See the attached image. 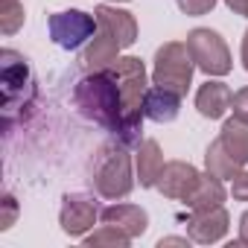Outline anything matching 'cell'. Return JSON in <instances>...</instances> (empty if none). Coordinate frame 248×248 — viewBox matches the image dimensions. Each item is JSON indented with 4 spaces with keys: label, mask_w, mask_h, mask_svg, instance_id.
I'll return each mask as SVG.
<instances>
[{
    "label": "cell",
    "mask_w": 248,
    "mask_h": 248,
    "mask_svg": "<svg viewBox=\"0 0 248 248\" xmlns=\"http://www.w3.org/2000/svg\"><path fill=\"white\" fill-rule=\"evenodd\" d=\"M73 102L82 117L91 123L102 126L111 132V138L123 146H140V132H143V120H129L126 105H123V93L111 70H96L85 73L76 88H73Z\"/></svg>",
    "instance_id": "obj_1"
},
{
    "label": "cell",
    "mask_w": 248,
    "mask_h": 248,
    "mask_svg": "<svg viewBox=\"0 0 248 248\" xmlns=\"http://www.w3.org/2000/svg\"><path fill=\"white\" fill-rule=\"evenodd\" d=\"M91 187L105 202H123L135 190V172H132V152L123 143H105L93 155L91 164Z\"/></svg>",
    "instance_id": "obj_2"
},
{
    "label": "cell",
    "mask_w": 248,
    "mask_h": 248,
    "mask_svg": "<svg viewBox=\"0 0 248 248\" xmlns=\"http://www.w3.org/2000/svg\"><path fill=\"white\" fill-rule=\"evenodd\" d=\"M0 67H3V76H0V91H3V126L12 129L15 114L32 108V102H35V79H32L27 56H21L18 50H9V47L0 53Z\"/></svg>",
    "instance_id": "obj_3"
},
{
    "label": "cell",
    "mask_w": 248,
    "mask_h": 248,
    "mask_svg": "<svg viewBox=\"0 0 248 248\" xmlns=\"http://www.w3.org/2000/svg\"><path fill=\"white\" fill-rule=\"evenodd\" d=\"M193 70H196V62L190 56L187 41H167L155 53L152 85H161V88H170V91L187 96V91L193 85Z\"/></svg>",
    "instance_id": "obj_4"
},
{
    "label": "cell",
    "mask_w": 248,
    "mask_h": 248,
    "mask_svg": "<svg viewBox=\"0 0 248 248\" xmlns=\"http://www.w3.org/2000/svg\"><path fill=\"white\" fill-rule=\"evenodd\" d=\"M187 47H190V56L196 62V70H202L207 79H219V76H228L231 67H233V59H231V50L225 44V38L210 30V27H196L187 32Z\"/></svg>",
    "instance_id": "obj_5"
},
{
    "label": "cell",
    "mask_w": 248,
    "mask_h": 248,
    "mask_svg": "<svg viewBox=\"0 0 248 248\" xmlns=\"http://www.w3.org/2000/svg\"><path fill=\"white\" fill-rule=\"evenodd\" d=\"M108 70H111V76L120 85L123 105H126V117L129 120H143V96L149 91L146 64L138 56H120Z\"/></svg>",
    "instance_id": "obj_6"
},
{
    "label": "cell",
    "mask_w": 248,
    "mask_h": 248,
    "mask_svg": "<svg viewBox=\"0 0 248 248\" xmlns=\"http://www.w3.org/2000/svg\"><path fill=\"white\" fill-rule=\"evenodd\" d=\"M96 30H99L96 15L82 12V9H64L47 18V32L53 44L62 50H79L82 44H88L96 35Z\"/></svg>",
    "instance_id": "obj_7"
},
{
    "label": "cell",
    "mask_w": 248,
    "mask_h": 248,
    "mask_svg": "<svg viewBox=\"0 0 248 248\" xmlns=\"http://www.w3.org/2000/svg\"><path fill=\"white\" fill-rule=\"evenodd\" d=\"M99 204L93 196L88 193H67L62 199V210H59V225L67 236H85L88 231H93L96 219H99Z\"/></svg>",
    "instance_id": "obj_8"
},
{
    "label": "cell",
    "mask_w": 248,
    "mask_h": 248,
    "mask_svg": "<svg viewBox=\"0 0 248 248\" xmlns=\"http://www.w3.org/2000/svg\"><path fill=\"white\" fill-rule=\"evenodd\" d=\"M93 15H96L99 30H105L123 50L132 47V44L138 41V21H135L132 12L117 9V6H111V3H99V6L93 9Z\"/></svg>",
    "instance_id": "obj_9"
},
{
    "label": "cell",
    "mask_w": 248,
    "mask_h": 248,
    "mask_svg": "<svg viewBox=\"0 0 248 248\" xmlns=\"http://www.w3.org/2000/svg\"><path fill=\"white\" fill-rule=\"evenodd\" d=\"M228 228H231V216H228L225 204H222V207H213V210H199V213H193V219L187 222V233H190V239L199 242V245L222 242L225 233H228Z\"/></svg>",
    "instance_id": "obj_10"
},
{
    "label": "cell",
    "mask_w": 248,
    "mask_h": 248,
    "mask_svg": "<svg viewBox=\"0 0 248 248\" xmlns=\"http://www.w3.org/2000/svg\"><path fill=\"white\" fill-rule=\"evenodd\" d=\"M199 175H202V172H199L190 161H167V164H164V172H161V178H158V190H161L167 199L184 202V199L193 193Z\"/></svg>",
    "instance_id": "obj_11"
},
{
    "label": "cell",
    "mask_w": 248,
    "mask_h": 248,
    "mask_svg": "<svg viewBox=\"0 0 248 248\" xmlns=\"http://www.w3.org/2000/svg\"><path fill=\"white\" fill-rule=\"evenodd\" d=\"M120 44L105 32V30H96V35L85 44L82 56H79V64L85 73H96V70H108L117 59H120Z\"/></svg>",
    "instance_id": "obj_12"
},
{
    "label": "cell",
    "mask_w": 248,
    "mask_h": 248,
    "mask_svg": "<svg viewBox=\"0 0 248 248\" xmlns=\"http://www.w3.org/2000/svg\"><path fill=\"white\" fill-rule=\"evenodd\" d=\"M99 219L108 222V225H114V228H120V231H126L132 239L143 236L146 228H149V213L143 207H138V204H129V202H114V204H108L99 213Z\"/></svg>",
    "instance_id": "obj_13"
},
{
    "label": "cell",
    "mask_w": 248,
    "mask_h": 248,
    "mask_svg": "<svg viewBox=\"0 0 248 248\" xmlns=\"http://www.w3.org/2000/svg\"><path fill=\"white\" fill-rule=\"evenodd\" d=\"M231 102H233V91L219 79H207L196 91V108L204 120H222L231 111Z\"/></svg>",
    "instance_id": "obj_14"
},
{
    "label": "cell",
    "mask_w": 248,
    "mask_h": 248,
    "mask_svg": "<svg viewBox=\"0 0 248 248\" xmlns=\"http://www.w3.org/2000/svg\"><path fill=\"white\" fill-rule=\"evenodd\" d=\"M181 93L170 91V88H161V85H152L143 96V117L155 120V123H172L181 111Z\"/></svg>",
    "instance_id": "obj_15"
},
{
    "label": "cell",
    "mask_w": 248,
    "mask_h": 248,
    "mask_svg": "<svg viewBox=\"0 0 248 248\" xmlns=\"http://www.w3.org/2000/svg\"><path fill=\"white\" fill-rule=\"evenodd\" d=\"M135 172L143 190L158 187V178L164 172V152L158 140H140L138 152H135Z\"/></svg>",
    "instance_id": "obj_16"
},
{
    "label": "cell",
    "mask_w": 248,
    "mask_h": 248,
    "mask_svg": "<svg viewBox=\"0 0 248 248\" xmlns=\"http://www.w3.org/2000/svg\"><path fill=\"white\" fill-rule=\"evenodd\" d=\"M225 199H228L225 181H222V178H216V175H210V172H202V175H199V181H196V187H193V193L184 199V204H187L193 213H199V210L222 207V204H225Z\"/></svg>",
    "instance_id": "obj_17"
},
{
    "label": "cell",
    "mask_w": 248,
    "mask_h": 248,
    "mask_svg": "<svg viewBox=\"0 0 248 248\" xmlns=\"http://www.w3.org/2000/svg\"><path fill=\"white\" fill-rule=\"evenodd\" d=\"M219 140H222L225 149L233 155V161H239L242 167H248V123H245V120H239L236 114L228 117V120L222 123Z\"/></svg>",
    "instance_id": "obj_18"
},
{
    "label": "cell",
    "mask_w": 248,
    "mask_h": 248,
    "mask_svg": "<svg viewBox=\"0 0 248 248\" xmlns=\"http://www.w3.org/2000/svg\"><path fill=\"white\" fill-rule=\"evenodd\" d=\"M239 170H242V164L239 161H233V155L225 149V143L216 138L210 146H207V152H204V172H210V175H216V178H222V181H233L236 175H239Z\"/></svg>",
    "instance_id": "obj_19"
},
{
    "label": "cell",
    "mask_w": 248,
    "mask_h": 248,
    "mask_svg": "<svg viewBox=\"0 0 248 248\" xmlns=\"http://www.w3.org/2000/svg\"><path fill=\"white\" fill-rule=\"evenodd\" d=\"M82 242H85V245H117V248H126V245L132 242V236H129L126 231H120V228L102 222L99 228H93L91 233H85Z\"/></svg>",
    "instance_id": "obj_20"
},
{
    "label": "cell",
    "mask_w": 248,
    "mask_h": 248,
    "mask_svg": "<svg viewBox=\"0 0 248 248\" xmlns=\"http://www.w3.org/2000/svg\"><path fill=\"white\" fill-rule=\"evenodd\" d=\"M27 21V12H24V3L21 0H0V32L6 38L15 35Z\"/></svg>",
    "instance_id": "obj_21"
},
{
    "label": "cell",
    "mask_w": 248,
    "mask_h": 248,
    "mask_svg": "<svg viewBox=\"0 0 248 248\" xmlns=\"http://www.w3.org/2000/svg\"><path fill=\"white\" fill-rule=\"evenodd\" d=\"M175 3H178V9H181L184 15L202 18V15H207V12H213V6L219 3V0H175Z\"/></svg>",
    "instance_id": "obj_22"
},
{
    "label": "cell",
    "mask_w": 248,
    "mask_h": 248,
    "mask_svg": "<svg viewBox=\"0 0 248 248\" xmlns=\"http://www.w3.org/2000/svg\"><path fill=\"white\" fill-rule=\"evenodd\" d=\"M3 219H0V231H9L12 225H15V216H18V202H15V196L12 193H3Z\"/></svg>",
    "instance_id": "obj_23"
},
{
    "label": "cell",
    "mask_w": 248,
    "mask_h": 248,
    "mask_svg": "<svg viewBox=\"0 0 248 248\" xmlns=\"http://www.w3.org/2000/svg\"><path fill=\"white\" fill-rule=\"evenodd\" d=\"M231 196L236 202H248V167H242L239 175L231 181Z\"/></svg>",
    "instance_id": "obj_24"
},
{
    "label": "cell",
    "mask_w": 248,
    "mask_h": 248,
    "mask_svg": "<svg viewBox=\"0 0 248 248\" xmlns=\"http://www.w3.org/2000/svg\"><path fill=\"white\" fill-rule=\"evenodd\" d=\"M231 111H233V114H236L239 120H245V123H248V88H239V91L233 93Z\"/></svg>",
    "instance_id": "obj_25"
},
{
    "label": "cell",
    "mask_w": 248,
    "mask_h": 248,
    "mask_svg": "<svg viewBox=\"0 0 248 248\" xmlns=\"http://www.w3.org/2000/svg\"><path fill=\"white\" fill-rule=\"evenodd\" d=\"M190 242H193L190 233H187V236H161V239H158V248H167V245H184V248H187Z\"/></svg>",
    "instance_id": "obj_26"
},
{
    "label": "cell",
    "mask_w": 248,
    "mask_h": 248,
    "mask_svg": "<svg viewBox=\"0 0 248 248\" xmlns=\"http://www.w3.org/2000/svg\"><path fill=\"white\" fill-rule=\"evenodd\" d=\"M225 6H228L233 15H242V18H248V0H225Z\"/></svg>",
    "instance_id": "obj_27"
},
{
    "label": "cell",
    "mask_w": 248,
    "mask_h": 248,
    "mask_svg": "<svg viewBox=\"0 0 248 248\" xmlns=\"http://www.w3.org/2000/svg\"><path fill=\"white\" fill-rule=\"evenodd\" d=\"M239 245H248V210L239 216Z\"/></svg>",
    "instance_id": "obj_28"
},
{
    "label": "cell",
    "mask_w": 248,
    "mask_h": 248,
    "mask_svg": "<svg viewBox=\"0 0 248 248\" xmlns=\"http://www.w3.org/2000/svg\"><path fill=\"white\" fill-rule=\"evenodd\" d=\"M239 62H242V67L248 70V30H245V35H242V47H239Z\"/></svg>",
    "instance_id": "obj_29"
},
{
    "label": "cell",
    "mask_w": 248,
    "mask_h": 248,
    "mask_svg": "<svg viewBox=\"0 0 248 248\" xmlns=\"http://www.w3.org/2000/svg\"><path fill=\"white\" fill-rule=\"evenodd\" d=\"M108 3H129V0H108Z\"/></svg>",
    "instance_id": "obj_30"
}]
</instances>
